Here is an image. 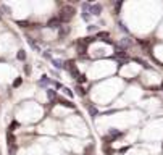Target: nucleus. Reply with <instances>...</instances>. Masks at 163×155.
<instances>
[{
  "label": "nucleus",
  "mask_w": 163,
  "mask_h": 155,
  "mask_svg": "<svg viewBox=\"0 0 163 155\" xmlns=\"http://www.w3.org/2000/svg\"><path fill=\"white\" fill-rule=\"evenodd\" d=\"M76 15V8L73 5H63L60 8V13H58V18H60L61 23H68L74 18Z\"/></svg>",
  "instance_id": "obj_1"
},
{
  "label": "nucleus",
  "mask_w": 163,
  "mask_h": 155,
  "mask_svg": "<svg viewBox=\"0 0 163 155\" xmlns=\"http://www.w3.org/2000/svg\"><path fill=\"white\" fill-rule=\"evenodd\" d=\"M123 136H124V133H121L120 129H116V128H110V129H108V136H103V142H105L107 146H110V144H112L113 141L120 139V137H123Z\"/></svg>",
  "instance_id": "obj_2"
},
{
  "label": "nucleus",
  "mask_w": 163,
  "mask_h": 155,
  "mask_svg": "<svg viewBox=\"0 0 163 155\" xmlns=\"http://www.w3.org/2000/svg\"><path fill=\"white\" fill-rule=\"evenodd\" d=\"M47 27H50V29H60L61 27V21L58 16H53V18H50L47 21Z\"/></svg>",
  "instance_id": "obj_3"
},
{
  "label": "nucleus",
  "mask_w": 163,
  "mask_h": 155,
  "mask_svg": "<svg viewBox=\"0 0 163 155\" xmlns=\"http://www.w3.org/2000/svg\"><path fill=\"white\" fill-rule=\"evenodd\" d=\"M76 52H78L79 57H86V53H87V45L78 40V44H76Z\"/></svg>",
  "instance_id": "obj_4"
},
{
  "label": "nucleus",
  "mask_w": 163,
  "mask_h": 155,
  "mask_svg": "<svg viewBox=\"0 0 163 155\" xmlns=\"http://www.w3.org/2000/svg\"><path fill=\"white\" fill-rule=\"evenodd\" d=\"M89 8H91V5H89L87 2L82 3V19H84V21H89V19H91V12H89Z\"/></svg>",
  "instance_id": "obj_5"
},
{
  "label": "nucleus",
  "mask_w": 163,
  "mask_h": 155,
  "mask_svg": "<svg viewBox=\"0 0 163 155\" xmlns=\"http://www.w3.org/2000/svg\"><path fill=\"white\" fill-rule=\"evenodd\" d=\"M102 10H103V6L100 5V3H94V5H91L89 12H91V15H94V16H99L100 13H102Z\"/></svg>",
  "instance_id": "obj_6"
},
{
  "label": "nucleus",
  "mask_w": 163,
  "mask_h": 155,
  "mask_svg": "<svg viewBox=\"0 0 163 155\" xmlns=\"http://www.w3.org/2000/svg\"><path fill=\"white\" fill-rule=\"evenodd\" d=\"M133 39L131 37H123V39H120V45L123 47V49H129V47H133Z\"/></svg>",
  "instance_id": "obj_7"
},
{
  "label": "nucleus",
  "mask_w": 163,
  "mask_h": 155,
  "mask_svg": "<svg viewBox=\"0 0 163 155\" xmlns=\"http://www.w3.org/2000/svg\"><path fill=\"white\" fill-rule=\"evenodd\" d=\"M57 100H58V102H60V103H61V105H63V107H66V108H73V110H74V108H76V103H73L71 100H68V99H63V97H58V99H57Z\"/></svg>",
  "instance_id": "obj_8"
},
{
  "label": "nucleus",
  "mask_w": 163,
  "mask_h": 155,
  "mask_svg": "<svg viewBox=\"0 0 163 155\" xmlns=\"http://www.w3.org/2000/svg\"><path fill=\"white\" fill-rule=\"evenodd\" d=\"M65 70L68 71V73H71V71H74V70H78L76 68V61L74 60H68V61H65Z\"/></svg>",
  "instance_id": "obj_9"
},
{
  "label": "nucleus",
  "mask_w": 163,
  "mask_h": 155,
  "mask_svg": "<svg viewBox=\"0 0 163 155\" xmlns=\"http://www.w3.org/2000/svg\"><path fill=\"white\" fill-rule=\"evenodd\" d=\"M115 55L116 57H121V58H128L126 49H123L121 45H115Z\"/></svg>",
  "instance_id": "obj_10"
},
{
  "label": "nucleus",
  "mask_w": 163,
  "mask_h": 155,
  "mask_svg": "<svg viewBox=\"0 0 163 155\" xmlns=\"http://www.w3.org/2000/svg\"><path fill=\"white\" fill-rule=\"evenodd\" d=\"M70 32H71V27L70 26H61L60 29H58V36H60V39H63V37L68 36Z\"/></svg>",
  "instance_id": "obj_11"
},
{
  "label": "nucleus",
  "mask_w": 163,
  "mask_h": 155,
  "mask_svg": "<svg viewBox=\"0 0 163 155\" xmlns=\"http://www.w3.org/2000/svg\"><path fill=\"white\" fill-rule=\"evenodd\" d=\"M97 40V36H87V37H82V39H79V42L86 44V45H89V44L95 42Z\"/></svg>",
  "instance_id": "obj_12"
},
{
  "label": "nucleus",
  "mask_w": 163,
  "mask_h": 155,
  "mask_svg": "<svg viewBox=\"0 0 163 155\" xmlns=\"http://www.w3.org/2000/svg\"><path fill=\"white\" fill-rule=\"evenodd\" d=\"M6 141H8V147L16 146V137L13 136V133H6Z\"/></svg>",
  "instance_id": "obj_13"
},
{
  "label": "nucleus",
  "mask_w": 163,
  "mask_h": 155,
  "mask_svg": "<svg viewBox=\"0 0 163 155\" xmlns=\"http://www.w3.org/2000/svg\"><path fill=\"white\" fill-rule=\"evenodd\" d=\"M50 78H48V76H42V78H40L39 79V81H37V84H39V86H42V87H45V86L47 84H50Z\"/></svg>",
  "instance_id": "obj_14"
},
{
  "label": "nucleus",
  "mask_w": 163,
  "mask_h": 155,
  "mask_svg": "<svg viewBox=\"0 0 163 155\" xmlns=\"http://www.w3.org/2000/svg\"><path fill=\"white\" fill-rule=\"evenodd\" d=\"M16 25L21 26V27H39V25H32L29 21H16Z\"/></svg>",
  "instance_id": "obj_15"
},
{
  "label": "nucleus",
  "mask_w": 163,
  "mask_h": 155,
  "mask_svg": "<svg viewBox=\"0 0 163 155\" xmlns=\"http://www.w3.org/2000/svg\"><path fill=\"white\" fill-rule=\"evenodd\" d=\"M52 63H53V66H55V68H58V70H61V68L65 66V61L58 60V58H52Z\"/></svg>",
  "instance_id": "obj_16"
},
{
  "label": "nucleus",
  "mask_w": 163,
  "mask_h": 155,
  "mask_svg": "<svg viewBox=\"0 0 163 155\" xmlns=\"http://www.w3.org/2000/svg\"><path fill=\"white\" fill-rule=\"evenodd\" d=\"M87 94V92H86V89L82 87V86H76V95H79V97H84V95Z\"/></svg>",
  "instance_id": "obj_17"
},
{
  "label": "nucleus",
  "mask_w": 163,
  "mask_h": 155,
  "mask_svg": "<svg viewBox=\"0 0 163 155\" xmlns=\"http://www.w3.org/2000/svg\"><path fill=\"white\" fill-rule=\"evenodd\" d=\"M89 115H91L92 118H95V116L99 115V110H97V107H94V105H89Z\"/></svg>",
  "instance_id": "obj_18"
},
{
  "label": "nucleus",
  "mask_w": 163,
  "mask_h": 155,
  "mask_svg": "<svg viewBox=\"0 0 163 155\" xmlns=\"http://www.w3.org/2000/svg\"><path fill=\"white\" fill-rule=\"evenodd\" d=\"M27 44H29V45H31V47H32V49H34V50H36V52H40V49H39V45H37V44H36V42H34V39H32V37H27Z\"/></svg>",
  "instance_id": "obj_19"
},
{
  "label": "nucleus",
  "mask_w": 163,
  "mask_h": 155,
  "mask_svg": "<svg viewBox=\"0 0 163 155\" xmlns=\"http://www.w3.org/2000/svg\"><path fill=\"white\" fill-rule=\"evenodd\" d=\"M47 95H48V99H50V100H53V99H58L57 92H55L53 89H47Z\"/></svg>",
  "instance_id": "obj_20"
},
{
  "label": "nucleus",
  "mask_w": 163,
  "mask_h": 155,
  "mask_svg": "<svg viewBox=\"0 0 163 155\" xmlns=\"http://www.w3.org/2000/svg\"><path fill=\"white\" fill-rule=\"evenodd\" d=\"M116 25H118V29H121V31H123V32H126V34H129V29H128V27H126V26H124V23H121V21H118V23H116Z\"/></svg>",
  "instance_id": "obj_21"
},
{
  "label": "nucleus",
  "mask_w": 163,
  "mask_h": 155,
  "mask_svg": "<svg viewBox=\"0 0 163 155\" xmlns=\"http://www.w3.org/2000/svg\"><path fill=\"white\" fill-rule=\"evenodd\" d=\"M134 61H137V63L141 65V66H144V68H150V65L147 63V61H144V60H141V58H134Z\"/></svg>",
  "instance_id": "obj_22"
},
{
  "label": "nucleus",
  "mask_w": 163,
  "mask_h": 155,
  "mask_svg": "<svg viewBox=\"0 0 163 155\" xmlns=\"http://www.w3.org/2000/svg\"><path fill=\"white\" fill-rule=\"evenodd\" d=\"M103 152H105V155H113V149L105 144V146H103Z\"/></svg>",
  "instance_id": "obj_23"
},
{
  "label": "nucleus",
  "mask_w": 163,
  "mask_h": 155,
  "mask_svg": "<svg viewBox=\"0 0 163 155\" xmlns=\"http://www.w3.org/2000/svg\"><path fill=\"white\" fill-rule=\"evenodd\" d=\"M16 58H18V60H26V52H24V50H19L18 52V55H16Z\"/></svg>",
  "instance_id": "obj_24"
},
{
  "label": "nucleus",
  "mask_w": 163,
  "mask_h": 155,
  "mask_svg": "<svg viewBox=\"0 0 163 155\" xmlns=\"http://www.w3.org/2000/svg\"><path fill=\"white\" fill-rule=\"evenodd\" d=\"M18 126H19V123H18V121H13L12 125H10V128H8V133H13V131L18 128Z\"/></svg>",
  "instance_id": "obj_25"
},
{
  "label": "nucleus",
  "mask_w": 163,
  "mask_h": 155,
  "mask_svg": "<svg viewBox=\"0 0 163 155\" xmlns=\"http://www.w3.org/2000/svg\"><path fill=\"white\" fill-rule=\"evenodd\" d=\"M0 10H2V12H5L6 15H10V13H12V10H10L6 5H3V3H0Z\"/></svg>",
  "instance_id": "obj_26"
},
{
  "label": "nucleus",
  "mask_w": 163,
  "mask_h": 155,
  "mask_svg": "<svg viewBox=\"0 0 163 155\" xmlns=\"http://www.w3.org/2000/svg\"><path fill=\"white\" fill-rule=\"evenodd\" d=\"M21 82H23L21 78H16L15 81H13V87H19V86H21Z\"/></svg>",
  "instance_id": "obj_27"
},
{
  "label": "nucleus",
  "mask_w": 163,
  "mask_h": 155,
  "mask_svg": "<svg viewBox=\"0 0 163 155\" xmlns=\"http://www.w3.org/2000/svg\"><path fill=\"white\" fill-rule=\"evenodd\" d=\"M128 61H129V58H120V60H118V66H123V65H126Z\"/></svg>",
  "instance_id": "obj_28"
},
{
  "label": "nucleus",
  "mask_w": 163,
  "mask_h": 155,
  "mask_svg": "<svg viewBox=\"0 0 163 155\" xmlns=\"http://www.w3.org/2000/svg\"><path fill=\"white\" fill-rule=\"evenodd\" d=\"M16 150H18V147H16V146L8 147V154H10V155H15V154H16Z\"/></svg>",
  "instance_id": "obj_29"
},
{
  "label": "nucleus",
  "mask_w": 163,
  "mask_h": 155,
  "mask_svg": "<svg viewBox=\"0 0 163 155\" xmlns=\"http://www.w3.org/2000/svg\"><path fill=\"white\" fill-rule=\"evenodd\" d=\"M86 81H87V78H86V74H81V76H79V79H78V84L81 86L82 82H86Z\"/></svg>",
  "instance_id": "obj_30"
},
{
  "label": "nucleus",
  "mask_w": 163,
  "mask_h": 155,
  "mask_svg": "<svg viewBox=\"0 0 163 155\" xmlns=\"http://www.w3.org/2000/svg\"><path fill=\"white\" fill-rule=\"evenodd\" d=\"M61 89H63V92H65L66 95H70V97H73V92H71V89H68V87H61Z\"/></svg>",
  "instance_id": "obj_31"
},
{
  "label": "nucleus",
  "mask_w": 163,
  "mask_h": 155,
  "mask_svg": "<svg viewBox=\"0 0 163 155\" xmlns=\"http://www.w3.org/2000/svg\"><path fill=\"white\" fill-rule=\"evenodd\" d=\"M137 42H139L141 45L144 47V49H145V47H149V40H142V39H141V40H137Z\"/></svg>",
  "instance_id": "obj_32"
},
{
  "label": "nucleus",
  "mask_w": 163,
  "mask_h": 155,
  "mask_svg": "<svg viewBox=\"0 0 163 155\" xmlns=\"http://www.w3.org/2000/svg\"><path fill=\"white\" fill-rule=\"evenodd\" d=\"M115 6H116V13H120L121 6H123V2H116V3H115Z\"/></svg>",
  "instance_id": "obj_33"
},
{
  "label": "nucleus",
  "mask_w": 163,
  "mask_h": 155,
  "mask_svg": "<svg viewBox=\"0 0 163 155\" xmlns=\"http://www.w3.org/2000/svg\"><path fill=\"white\" fill-rule=\"evenodd\" d=\"M87 31H89V32H92V31H97V26H95V25H91V26H87Z\"/></svg>",
  "instance_id": "obj_34"
},
{
  "label": "nucleus",
  "mask_w": 163,
  "mask_h": 155,
  "mask_svg": "<svg viewBox=\"0 0 163 155\" xmlns=\"http://www.w3.org/2000/svg\"><path fill=\"white\" fill-rule=\"evenodd\" d=\"M24 71H26V74H29L31 73V68L29 66H24Z\"/></svg>",
  "instance_id": "obj_35"
},
{
  "label": "nucleus",
  "mask_w": 163,
  "mask_h": 155,
  "mask_svg": "<svg viewBox=\"0 0 163 155\" xmlns=\"http://www.w3.org/2000/svg\"><path fill=\"white\" fill-rule=\"evenodd\" d=\"M112 113H116V110H110V112H105V115H112Z\"/></svg>",
  "instance_id": "obj_36"
},
{
  "label": "nucleus",
  "mask_w": 163,
  "mask_h": 155,
  "mask_svg": "<svg viewBox=\"0 0 163 155\" xmlns=\"http://www.w3.org/2000/svg\"><path fill=\"white\" fill-rule=\"evenodd\" d=\"M84 155H92V154H84Z\"/></svg>",
  "instance_id": "obj_37"
},
{
  "label": "nucleus",
  "mask_w": 163,
  "mask_h": 155,
  "mask_svg": "<svg viewBox=\"0 0 163 155\" xmlns=\"http://www.w3.org/2000/svg\"><path fill=\"white\" fill-rule=\"evenodd\" d=\"M162 89H163V82H162Z\"/></svg>",
  "instance_id": "obj_38"
}]
</instances>
